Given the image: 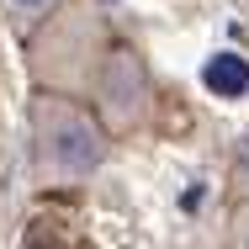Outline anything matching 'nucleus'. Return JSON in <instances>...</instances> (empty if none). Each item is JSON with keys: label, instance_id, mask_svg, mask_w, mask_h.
<instances>
[{"label": "nucleus", "instance_id": "nucleus-3", "mask_svg": "<svg viewBox=\"0 0 249 249\" xmlns=\"http://www.w3.org/2000/svg\"><path fill=\"white\" fill-rule=\"evenodd\" d=\"M64 5H69V0H0V27H5L16 43H27L37 27H48Z\"/></svg>", "mask_w": 249, "mask_h": 249}, {"label": "nucleus", "instance_id": "nucleus-2", "mask_svg": "<svg viewBox=\"0 0 249 249\" xmlns=\"http://www.w3.org/2000/svg\"><path fill=\"white\" fill-rule=\"evenodd\" d=\"M85 101L101 111V122L122 138L133 127L149 122V106H154V80L143 69V58L122 43H106V53L96 58L90 69V85H85Z\"/></svg>", "mask_w": 249, "mask_h": 249}, {"label": "nucleus", "instance_id": "nucleus-5", "mask_svg": "<svg viewBox=\"0 0 249 249\" xmlns=\"http://www.w3.org/2000/svg\"><path fill=\"white\" fill-rule=\"evenodd\" d=\"M223 249H249V196L228 201V223H223Z\"/></svg>", "mask_w": 249, "mask_h": 249}, {"label": "nucleus", "instance_id": "nucleus-4", "mask_svg": "<svg viewBox=\"0 0 249 249\" xmlns=\"http://www.w3.org/2000/svg\"><path fill=\"white\" fill-rule=\"evenodd\" d=\"M244 196H249V122L239 127L233 154H228V201H244Z\"/></svg>", "mask_w": 249, "mask_h": 249}, {"label": "nucleus", "instance_id": "nucleus-1", "mask_svg": "<svg viewBox=\"0 0 249 249\" xmlns=\"http://www.w3.org/2000/svg\"><path fill=\"white\" fill-rule=\"evenodd\" d=\"M117 149V133L101 122V111L85 96L37 85L27 101V159L32 186L43 196H74L106 170Z\"/></svg>", "mask_w": 249, "mask_h": 249}]
</instances>
